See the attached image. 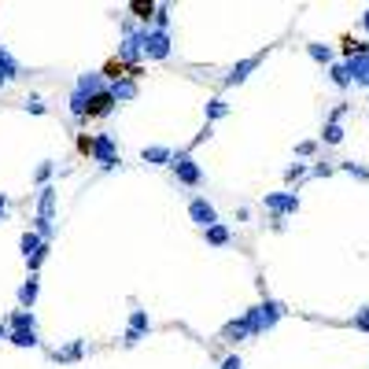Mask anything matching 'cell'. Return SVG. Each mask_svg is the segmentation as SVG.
<instances>
[{"label": "cell", "mask_w": 369, "mask_h": 369, "mask_svg": "<svg viewBox=\"0 0 369 369\" xmlns=\"http://www.w3.org/2000/svg\"><path fill=\"white\" fill-rule=\"evenodd\" d=\"M351 325L359 328V333H369V307H362V310H354V318H351Z\"/></svg>", "instance_id": "f546056e"}, {"label": "cell", "mask_w": 369, "mask_h": 369, "mask_svg": "<svg viewBox=\"0 0 369 369\" xmlns=\"http://www.w3.org/2000/svg\"><path fill=\"white\" fill-rule=\"evenodd\" d=\"M108 89H111V96H115L118 103H129V100H137V78H133V74L118 78V82H111Z\"/></svg>", "instance_id": "8fae6325"}, {"label": "cell", "mask_w": 369, "mask_h": 369, "mask_svg": "<svg viewBox=\"0 0 369 369\" xmlns=\"http://www.w3.org/2000/svg\"><path fill=\"white\" fill-rule=\"evenodd\" d=\"M222 369H244V362H240V354H229L226 362H222Z\"/></svg>", "instance_id": "8d00e7d4"}, {"label": "cell", "mask_w": 369, "mask_h": 369, "mask_svg": "<svg viewBox=\"0 0 369 369\" xmlns=\"http://www.w3.org/2000/svg\"><path fill=\"white\" fill-rule=\"evenodd\" d=\"M170 170H174V178L181 181V184H203V170H200V163L192 159L189 152H174V163H170Z\"/></svg>", "instance_id": "3957f363"}, {"label": "cell", "mask_w": 369, "mask_h": 369, "mask_svg": "<svg viewBox=\"0 0 369 369\" xmlns=\"http://www.w3.org/2000/svg\"><path fill=\"white\" fill-rule=\"evenodd\" d=\"M37 292H41V281L30 273L22 281V288H19V303H22V310H34V303H37Z\"/></svg>", "instance_id": "5bb4252c"}, {"label": "cell", "mask_w": 369, "mask_h": 369, "mask_svg": "<svg viewBox=\"0 0 369 369\" xmlns=\"http://www.w3.org/2000/svg\"><path fill=\"white\" fill-rule=\"evenodd\" d=\"M155 8H159V4H152V0H148V4H133V15L140 19V26H152L155 22Z\"/></svg>", "instance_id": "484cf974"}, {"label": "cell", "mask_w": 369, "mask_h": 369, "mask_svg": "<svg viewBox=\"0 0 369 369\" xmlns=\"http://www.w3.org/2000/svg\"><path fill=\"white\" fill-rule=\"evenodd\" d=\"M92 163H100V170H115L118 163V148H115V137L111 133H96L92 137Z\"/></svg>", "instance_id": "277c9868"}, {"label": "cell", "mask_w": 369, "mask_h": 369, "mask_svg": "<svg viewBox=\"0 0 369 369\" xmlns=\"http://www.w3.org/2000/svg\"><path fill=\"white\" fill-rule=\"evenodd\" d=\"M366 45H369V41H366Z\"/></svg>", "instance_id": "f6af8a7d"}, {"label": "cell", "mask_w": 369, "mask_h": 369, "mask_svg": "<svg viewBox=\"0 0 369 369\" xmlns=\"http://www.w3.org/2000/svg\"><path fill=\"white\" fill-rule=\"evenodd\" d=\"M0 340H8V325L4 321H0Z\"/></svg>", "instance_id": "b9f144b4"}, {"label": "cell", "mask_w": 369, "mask_h": 369, "mask_svg": "<svg viewBox=\"0 0 369 369\" xmlns=\"http://www.w3.org/2000/svg\"><path fill=\"white\" fill-rule=\"evenodd\" d=\"M4 85H8V82H4V74H0V89H4Z\"/></svg>", "instance_id": "ee69618b"}, {"label": "cell", "mask_w": 369, "mask_h": 369, "mask_svg": "<svg viewBox=\"0 0 369 369\" xmlns=\"http://www.w3.org/2000/svg\"><path fill=\"white\" fill-rule=\"evenodd\" d=\"M226 115H229L226 100H218V96H215V100L207 103V126H210V122H218V118H226Z\"/></svg>", "instance_id": "d4e9b609"}, {"label": "cell", "mask_w": 369, "mask_h": 369, "mask_svg": "<svg viewBox=\"0 0 369 369\" xmlns=\"http://www.w3.org/2000/svg\"><path fill=\"white\" fill-rule=\"evenodd\" d=\"M240 318L247 321V333L252 336H262V333H270V328L284 318V303H277V299H266V303H259V307L252 310H244Z\"/></svg>", "instance_id": "6da1fadb"}, {"label": "cell", "mask_w": 369, "mask_h": 369, "mask_svg": "<svg viewBox=\"0 0 369 369\" xmlns=\"http://www.w3.org/2000/svg\"><path fill=\"white\" fill-rule=\"evenodd\" d=\"M4 325H8V333H22V328H37V318H34V310H15Z\"/></svg>", "instance_id": "e0dca14e"}, {"label": "cell", "mask_w": 369, "mask_h": 369, "mask_svg": "<svg viewBox=\"0 0 369 369\" xmlns=\"http://www.w3.org/2000/svg\"><path fill=\"white\" fill-rule=\"evenodd\" d=\"M22 108H26V111H30V115H45V111H48V108H45V103H41V100H37V96H34V100H26V103H22Z\"/></svg>", "instance_id": "e575fe53"}, {"label": "cell", "mask_w": 369, "mask_h": 369, "mask_svg": "<svg viewBox=\"0 0 369 369\" xmlns=\"http://www.w3.org/2000/svg\"><path fill=\"white\" fill-rule=\"evenodd\" d=\"M155 30H166V26H170V8L166 4H159V8H155Z\"/></svg>", "instance_id": "4dcf8cb0"}, {"label": "cell", "mask_w": 369, "mask_h": 369, "mask_svg": "<svg viewBox=\"0 0 369 369\" xmlns=\"http://www.w3.org/2000/svg\"><path fill=\"white\" fill-rule=\"evenodd\" d=\"M140 340H144V336H137V333H129V328H126V336H122V347H137Z\"/></svg>", "instance_id": "d590c367"}, {"label": "cell", "mask_w": 369, "mask_h": 369, "mask_svg": "<svg viewBox=\"0 0 369 369\" xmlns=\"http://www.w3.org/2000/svg\"><path fill=\"white\" fill-rule=\"evenodd\" d=\"M344 115H347V103H336V108H333V118H328V122H340Z\"/></svg>", "instance_id": "f35d334b"}, {"label": "cell", "mask_w": 369, "mask_h": 369, "mask_svg": "<svg viewBox=\"0 0 369 369\" xmlns=\"http://www.w3.org/2000/svg\"><path fill=\"white\" fill-rule=\"evenodd\" d=\"M252 333H247V321L244 318H236V321H229L226 325V340H233V344H240V340H247Z\"/></svg>", "instance_id": "cb8c5ba5"}, {"label": "cell", "mask_w": 369, "mask_h": 369, "mask_svg": "<svg viewBox=\"0 0 369 369\" xmlns=\"http://www.w3.org/2000/svg\"><path fill=\"white\" fill-rule=\"evenodd\" d=\"M266 210L273 218H288V215H296L299 210V192H266Z\"/></svg>", "instance_id": "8992f818"}, {"label": "cell", "mask_w": 369, "mask_h": 369, "mask_svg": "<svg viewBox=\"0 0 369 369\" xmlns=\"http://www.w3.org/2000/svg\"><path fill=\"white\" fill-rule=\"evenodd\" d=\"M82 354H85V340H71L67 347H56V351H52V359H56V362H78Z\"/></svg>", "instance_id": "2e32d148"}, {"label": "cell", "mask_w": 369, "mask_h": 369, "mask_svg": "<svg viewBox=\"0 0 369 369\" xmlns=\"http://www.w3.org/2000/svg\"><path fill=\"white\" fill-rule=\"evenodd\" d=\"M344 67L351 71L354 85L369 89V52H354V56H347V59H344Z\"/></svg>", "instance_id": "30bf717a"}, {"label": "cell", "mask_w": 369, "mask_h": 369, "mask_svg": "<svg viewBox=\"0 0 369 369\" xmlns=\"http://www.w3.org/2000/svg\"><path fill=\"white\" fill-rule=\"evenodd\" d=\"M71 115L82 122V118H89V100L85 96H78V92H71Z\"/></svg>", "instance_id": "4316f807"}, {"label": "cell", "mask_w": 369, "mask_h": 369, "mask_svg": "<svg viewBox=\"0 0 369 369\" xmlns=\"http://www.w3.org/2000/svg\"><path fill=\"white\" fill-rule=\"evenodd\" d=\"M189 218L196 222L200 229H210V226H218V210L215 203L207 200V196H196V200L189 203Z\"/></svg>", "instance_id": "ba28073f"}, {"label": "cell", "mask_w": 369, "mask_h": 369, "mask_svg": "<svg viewBox=\"0 0 369 369\" xmlns=\"http://www.w3.org/2000/svg\"><path fill=\"white\" fill-rule=\"evenodd\" d=\"M259 63H262V52H259V56H247V59H240V63H233V67H229V74L222 78V85H226V89H233V85L247 82V74H252V71L259 67Z\"/></svg>", "instance_id": "9c48e42d"}, {"label": "cell", "mask_w": 369, "mask_h": 369, "mask_svg": "<svg viewBox=\"0 0 369 369\" xmlns=\"http://www.w3.org/2000/svg\"><path fill=\"white\" fill-rule=\"evenodd\" d=\"M144 59V52H140V26L133 22H126V37H122V45H118V63H137Z\"/></svg>", "instance_id": "5b68a950"}, {"label": "cell", "mask_w": 369, "mask_h": 369, "mask_svg": "<svg viewBox=\"0 0 369 369\" xmlns=\"http://www.w3.org/2000/svg\"><path fill=\"white\" fill-rule=\"evenodd\" d=\"M140 52L144 59H166L170 56V34L155 26H140Z\"/></svg>", "instance_id": "7a4b0ae2"}, {"label": "cell", "mask_w": 369, "mask_h": 369, "mask_svg": "<svg viewBox=\"0 0 369 369\" xmlns=\"http://www.w3.org/2000/svg\"><path fill=\"white\" fill-rule=\"evenodd\" d=\"M140 163H148V166H170V163H174V152L163 148V144H152V148L140 152Z\"/></svg>", "instance_id": "7c38bea8"}, {"label": "cell", "mask_w": 369, "mask_h": 369, "mask_svg": "<svg viewBox=\"0 0 369 369\" xmlns=\"http://www.w3.org/2000/svg\"><path fill=\"white\" fill-rule=\"evenodd\" d=\"M307 56H310L314 63H325V67H333V45L310 41V45H307Z\"/></svg>", "instance_id": "44dd1931"}, {"label": "cell", "mask_w": 369, "mask_h": 369, "mask_svg": "<svg viewBox=\"0 0 369 369\" xmlns=\"http://www.w3.org/2000/svg\"><path fill=\"white\" fill-rule=\"evenodd\" d=\"M129 333H137V336H148L152 333V318H148V310H133L129 314Z\"/></svg>", "instance_id": "ffe728a7"}, {"label": "cell", "mask_w": 369, "mask_h": 369, "mask_svg": "<svg viewBox=\"0 0 369 369\" xmlns=\"http://www.w3.org/2000/svg\"><path fill=\"white\" fill-rule=\"evenodd\" d=\"M328 82H333L336 89H351L354 78H351V71L344 67V63H333V67H328Z\"/></svg>", "instance_id": "7402d4cb"}, {"label": "cell", "mask_w": 369, "mask_h": 369, "mask_svg": "<svg viewBox=\"0 0 369 369\" xmlns=\"http://www.w3.org/2000/svg\"><path fill=\"white\" fill-rule=\"evenodd\" d=\"M52 170H56V163H48V159H45L41 166H37V174H34V181H37V184H41V189H45V184H48V178H52Z\"/></svg>", "instance_id": "f1b7e54d"}, {"label": "cell", "mask_w": 369, "mask_h": 369, "mask_svg": "<svg viewBox=\"0 0 369 369\" xmlns=\"http://www.w3.org/2000/svg\"><path fill=\"white\" fill-rule=\"evenodd\" d=\"M74 92L92 100V96H100V92H108V78H103V71H85V74H78Z\"/></svg>", "instance_id": "52a82bcc"}, {"label": "cell", "mask_w": 369, "mask_h": 369, "mask_svg": "<svg viewBox=\"0 0 369 369\" xmlns=\"http://www.w3.org/2000/svg\"><path fill=\"white\" fill-rule=\"evenodd\" d=\"M307 174H310V170L303 166V163H296V166H288V170H284V181H303Z\"/></svg>", "instance_id": "d6a6232c"}, {"label": "cell", "mask_w": 369, "mask_h": 369, "mask_svg": "<svg viewBox=\"0 0 369 369\" xmlns=\"http://www.w3.org/2000/svg\"><path fill=\"white\" fill-rule=\"evenodd\" d=\"M321 140H325V144H340V140H344V126H340V122H325Z\"/></svg>", "instance_id": "83f0119b"}, {"label": "cell", "mask_w": 369, "mask_h": 369, "mask_svg": "<svg viewBox=\"0 0 369 369\" xmlns=\"http://www.w3.org/2000/svg\"><path fill=\"white\" fill-rule=\"evenodd\" d=\"M8 344H15V347H37V328H22V333H8Z\"/></svg>", "instance_id": "603a6c76"}, {"label": "cell", "mask_w": 369, "mask_h": 369, "mask_svg": "<svg viewBox=\"0 0 369 369\" xmlns=\"http://www.w3.org/2000/svg\"><path fill=\"white\" fill-rule=\"evenodd\" d=\"M8 210H11V200L0 192V222H8Z\"/></svg>", "instance_id": "74e56055"}, {"label": "cell", "mask_w": 369, "mask_h": 369, "mask_svg": "<svg viewBox=\"0 0 369 369\" xmlns=\"http://www.w3.org/2000/svg\"><path fill=\"white\" fill-rule=\"evenodd\" d=\"M362 26H366V30H369V11H366V15H362Z\"/></svg>", "instance_id": "7bdbcfd3"}, {"label": "cell", "mask_w": 369, "mask_h": 369, "mask_svg": "<svg viewBox=\"0 0 369 369\" xmlns=\"http://www.w3.org/2000/svg\"><path fill=\"white\" fill-rule=\"evenodd\" d=\"M115 103H118V100L111 96V89H108V92H100V96H92V100H89V118L111 115V111H115Z\"/></svg>", "instance_id": "9a60e30c"}, {"label": "cell", "mask_w": 369, "mask_h": 369, "mask_svg": "<svg viewBox=\"0 0 369 369\" xmlns=\"http://www.w3.org/2000/svg\"><path fill=\"white\" fill-rule=\"evenodd\" d=\"M340 170H347V174H354V178H359V181H369V170L366 166H359V163H354V159H347L344 166H340Z\"/></svg>", "instance_id": "1f68e13d"}, {"label": "cell", "mask_w": 369, "mask_h": 369, "mask_svg": "<svg viewBox=\"0 0 369 369\" xmlns=\"http://www.w3.org/2000/svg\"><path fill=\"white\" fill-rule=\"evenodd\" d=\"M207 137H210V126H203V129H200V133H196V140H192V148H196V144H203Z\"/></svg>", "instance_id": "ab89813d"}, {"label": "cell", "mask_w": 369, "mask_h": 369, "mask_svg": "<svg viewBox=\"0 0 369 369\" xmlns=\"http://www.w3.org/2000/svg\"><path fill=\"white\" fill-rule=\"evenodd\" d=\"M310 174H314V178H325V174H333V166H325V163H321V166H314Z\"/></svg>", "instance_id": "60d3db41"}, {"label": "cell", "mask_w": 369, "mask_h": 369, "mask_svg": "<svg viewBox=\"0 0 369 369\" xmlns=\"http://www.w3.org/2000/svg\"><path fill=\"white\" fill-rule=\"evenodd\" d=\"M52 215H56V189H52V184H45L41 196H37V218L52 222Z\"/></svg>", "instance_id": "4fadbf2b"}, {"label": "cell", "mask_w": 369, "mask_h": 369, "mask_svg": "<svg viewBox=\"0 0 369 369\" xmlns=\"http://www.w3.org/2000/svg\"><path fill=\"white\" fill-rule=\"evenodd\" d=\"M314 152H318V144H314V140H303V144H296V155H299V159H310Z\"/></svg>", "instance_id": "836d02e7"}, {"label": "cell", "mask_w": 369, "mask_h": 369, "mask_svg": "<svg viewBox=\"0 0 369 369\" xmlns=\"http://www.w3.org/2000/svg\"><path fill=\"white\" fill-rule=\"evenodd\" d=\"M203 240H207V244H215V247H226V244L233 240V233H229V226H226V222H218V226L203 229Z\"/></svg>", "instance_id": "ac0fdd59"}, {"label": "cell", "mask_w": 369, "mask_h": 369, "mask_svg": "<svg viewBox=\"0 0 369 369\" xmlns=\"http://www.w3.org/2000/svg\"><path fill=\"white\" fill-rule=\"evenodd\" d=\"M0 74H4V82H15L19 78V59L11 56L4 45H0Z\"/></svg>", "instance_id": "d6986e66"}]
</instances>
